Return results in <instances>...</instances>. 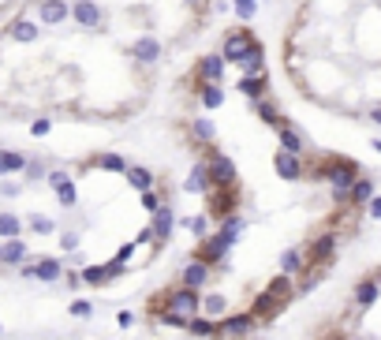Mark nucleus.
<instances>
[{"instance_id":"5701e85b","label":"nucleus","mask_w":381,"mask_h":340,"mask_svg":"<svg viewBox=\"0 0 381 340\" xmlns=\"http://www.w3.org/2000/svg\"><path fill=\"white\" fill-rule=\"evenodd\" d=\"M378 296H381V284H378V277H366V281H359V284H355L351 307H355V310H362V307H374Z\"/></svg>"},{"instance_id":"f257e3e1","label":"nucleus","mask_w":381,"mask_h":340,"mask_svg":"<svg viewBox=\"0 0 381 340\" xmlns=\"http://www.w3.org/2000/svg\"><path fill=\"white\" fill-rule=\"evenodd\" d=\"M295 296H299V292H295V277H288V273H277V277L266 284L262 296H254V303H250V314L258 318V325H266V321H273Z\"/></svg>"},{"instance_id":"864d4df0","label":"nucleus","mask_w":381,"mask_h":340,"mask_svg":"<svg viewBox=\"0 0 381 340\" xmlns=\"http://www.w3.org/2000/svg\"><path fill=\"white\" fill-rule=\"evenodd\" d=\"M366 116H370V120H374V124L381 127V105H374V108H370V113H366Z\"/></svg>"},{"instance_id":"ddd939ff","label":"nucleus","mask_w":381,"mask_h":340,"mask_svg":"<svg viewBox=\"0 0 381 340\" xmlns=\"http://www.w3.org/2000/svg\"><path fill=\"white\" fill-rule=\"evenodd\" d=\"M19 273H23V277H30V281L53 284V281L64 277V262L60 258H38V262H30V265H19Z\"/></svg>"},{"instance_id":"8fccbe9b","label":"nucleus","mask_w":381,"mask_h":340,"mask_svg":"<svg viewBox=\"0 0 381 340\" xmlns=\"http://www.w3.org/2000/svg\"><path fill=\"white\" fill-rule=\"evenodd\" d=\"M366 209H370V217H374V220H381V195L370 198V202H366Z\"/></svg>"},{"instance_id":"4d7b16f0","label":"nucleus","mask_w":381,"mask_h":340,"mask_svg":"<svg viewBox=\"0 0 381 340\" xmlns=\"http://www.w3.org/2000/svg\"><path fill=\"white\" fill-rule=\"evenodd\" d=\"M344 340H359V337H344Z\"/></svg>"},{"instance_id":"de8ad7c7","label":"nucleus","mask_w":381,"mask_h":340,"mask_svg":"<svg viewBox=\"0 0 381 340\" xmlns=\"http://www.w3.org/2000/svg\"><path fill=\"white\" fill-rule=\"evenodd\" d=\"M0 195H4V198H15V195H19V183H15V180H0Z\"/></svg>"},{"instance_id":"f8f14e48","label":"nucleus","mask_w":381,"mask_h":340,"mask_svg":"<svg viewBox=\"0 0 381 340\" xmlns=\"http://www.w3.org/2000/svg\"><path fill=\"white\" fill-rule=\"evenodd\" d=\"M273 169L281 180H303L306 176V161L303 153H292V150H277L273 153Z\"/></svg>"},{"instance_id":"423d86ee","label":"nucleus","mask_w":381,"mask_h":340,"mask_svg":"<svg viewBox=\"0 0 381 340\" xmlns=\"http://www.w3.org/2000/svg\"><path fill=\"white\" fill-rule=\"evenodd\" d=\"M337 240H340V232H333V228L310 236V243H306V265H333V258H337Z\"/></svg>"},{"instance_id":"2f4dec72","label":"nucleus","mask_w":381,"mask_h":340,"mask_svg":"<svg viewBox=\"0 0 381 340\" xmlns=\"http://www.w3.org/2000/svg\"><path fill=\"white\" fill-rule=\"evenodd\" d=\"M187 333H191V337H217V318L194 314V318L187 321Z\"/></svg>"},{"instance_id":"39448f33","label":"nucleus","mask_w":381,"mask_h":340,"mask_svg":"<svg viewBox=\"0 0 381 340\" xmlns=\"http://www.w3.org/2000/svg\"><path fill=\"white\" fill-rule=\"evenodd\" d=\"M206 214L213 220H225L232 214H239V183H232V187H213L206 195Z\"/></svg>"},{"instance_id":"f03ea898","label":"nucleus","mask_w":381,"mask_h":340,"mask_svg":"<svg viewBox=\"0 0 381 340\" xmlns=\"http://www.w3.org/2000/svg\"><path fill=\"white\" fill-rule=\"evenodd\" d=\"M314 180H325L333 191H351L355 180L362 176V164H355L351 158H340V153H322L314 161V169H306Z\"/></svg>"},{"instance_id":"13d9d810","label":"nucleus","mask_w":381,"mask_h":340,"mask_svg":"<svg viewBox=\"0 0 381 340\" xmlns=\"http://www.w3.org/2000/svg\"><path fill=\"white\" fill-rule=\"evenodd\" d=\"M0 333H4V325H0Z\"/></svg>"},{"instance_id":"2eb2a0df","label":"nucleus","mask_w":381,"mask_h":340,"mask_svg":"<svg viewBox=\"0 0 381 340\" xmlns=\"http://www.w3.org/2000/svg\"><path fill=\"white\" fill-rule=\"evenodd\" d=\"M38 23L41 26H60V23H68L71 19V4L68 0H38Z\"/></svg>"},{"instance_id":"09e8293b","label":"nucleus","mask_w":381,"mask_h":340,"mask_svg":"<svg viewBox=\"0 0 381 340\" xmlns=\"http://www.w3.org/2000/svg\"><path fill=\"white\" fill-rule=\"evenodd\" d=\"M45 180H49V187H60L64 180H71V172H64V169H53L49 176H45Z\"/></svg>"},{"instance_id":"9d476101","label":"nucleus","mask_w":381,"mask_h":340,"mask_svg":"<svg viewBox=\"0 0 381 340\" xmlns=\"http://www.w3.org/2000/svg\"><path fill=\"white\" fill-rule=\"evenodd\" d=\"M127 57L138 60V64H146V68H154L157 60L165 57V45L154 38V34H142L138 41H131V49H127Z\"/></svg>"},{"instance_id":"c03bdc74","label":"nucleus","mask_w":381,"mask_h":340,"mask_svg":"<svg viewBox=\"0 0 381 340\" xmlns=\"http://www.w3.org/2000/svg\"><path fill=\"white\" fill-rule=\"evenodd\" d=\"M49 131H53V120H49V116H41V120L30 124V135H34V139H45Z\"/></svg>"},{"instance_id":"20e7f679","label":"nucleus","mask_w":381,"mask_h":340,"mask_svg":"<svg viewBox=\"0 0 381 340\" xmlns=\"http://www.w3.org/2000/svg\"><path fill=\"white\" fill-rule=\"evenodd\" d=\"M154 303H157V307H172V310H180V314H187V318L202 314V292L187 288V284H180V281H176L172 288H165Z\"/></svg>"},{"instance_id":"7ed1b4c3","label":"nucleus","mask_w":381,"mask_h":340,"mask_svg":"<svg viewBox=\"0 0 381 340\" xmlns=\"http://www.w3.org/2000/svg\"><path fill=\"white\" fill-rule=\"evenodd\" d=\"M258 45H262V41L254 38V30H250V26H232V30H225V38H221V57L239 68V64H243L250 53L258 49Z\"/></svg>"},{"instance_id":"ea45409f","label":"nucleus","mask_w":381,"mask_h":340,"mask_svg":"<svg viewBox=\"0 0 381 340\" xmlns=\"http://www.w3.org/2000/svg\"><path fill=\"white\" fill-rule=\"evenodd\" d=\"M258 4H262V0H232V12H236V19L250 23L258 15Z\"/></svg>"},{"instance_id":"473e14b6","label":"nucleus","mask_w":381,"mask_h":340,"mask_svg":"<svg viewBox=\"0 0 381 340\" xmlns=\"http://www.w3.org/2000/svg\"><path fill=\"white\" fill-rule=\"evenodd\" d=\"M239 71H243V75H269V68H266V49H262V45H258V49L250 53L243 64H239Z\"/></svg>"},{"instance_id":"6e6552de","label":"nucleus","mask_w":381,"mask_h":340,"mask_svg":"<svg viewBox=\"0 0 381 340\" xmlns=\"http://www.w3.org/2000/svg\"><path fill=\"white\" fill-rule=\"evenodd\" d=\"M258 318L250 314V310H239V314H225L217 318V340H243L254 333Z\"/></svg>"},{"instance_id":"58836bf2","label":"nucleus","mask_w":381,"mask_h":340,"mask_svg":"<svg viewBox=\"0 0 381 340\" xmlns=\"http://www.w3.org/2000/svg\"><path fill=\"white\" fill-rule=\"evenodd\" d=\"M202 314L225 318V314H228V299H225V296H206V299H202Z\"/></svg>"},{"instance_id":"72a5a7b5","label":"nucleus","mask_w":381,"mask_h":340,"mask_svg":"<svg viewBox=\"0 0 381 340\" xmlns=\"http://www.w3.org/2000/svg\"><path fill=\"white\" fill-rule=\"evenodd\" d=\"M370 198H374V180L362 172V176L355 180V187H351V206H366Z\"/></svg>"},{"instance_id":"cd10ccee","label":"nucleus","mask_w":381,"mask_h":340,"mask_svg":"<svg viewBox=\"0 0 381 340\" xmlns=\"http://www.w3.org/2000/svg\"><path fill=\"white\" fill-rule=\"evenodd\" d=\"M243 228H247V220L239 217V214H232V217H225V220H221L217 236H221L225 243H232V247H236V243H239V236H243Z\"/></svg>"},{"instance_id":"9b49d317","label":"nucleus","mask_w":381,"mask_h":340,"mask_svg":"<svg viewBox=\"0 0 381 340\" xmlns=\"http://www.w3.org/2000/svg\"><path fill=\"white\" fill-rule=\"evenodd\" d=\"M225 71H228V60L221 57V49L198 57V64H194V79H202V82H225Z\"/></svg>"},{"instance_id":"4be33fe9","label":"nucleus","mask_w":381,"mask_h":340,"mask_svg":"<svg viewBox=\"0 0 381 340\" xmlns=\"http://www.w3.org/2000/svg\"><path fill=\"white\" fill-rule=\"evenodd\" d=\"M38 34H41V23L26 19V15H19V19H12V26H8V38H12V41H19V45L38 41Z\"/></svg>"},{"instance_id":"bb28decb","label":"nucleus","mask_w":381,"mask_h":340,"mask_svg":"<svg viewBox=\"0 0 381 340\" xmlns=\"http://www.w3.org/2000/svg\"><path fill=\"white\" fill-rule=\"evenodd\" d=\"M124 180L131 183V187L138 191V195H142V191H150L154 183H157V172H150L146 164H131V169L124 172Z\"/></svg>"},{"instance_id":"aec40b11","label":"nucleus","mask_w":381,"mask_h":340,"mask_svg":"<svg viewBox=\"0 0 381 340\" xmlns=\"http://www.w3.org/2000/svg\"><path fill=\"white\" fill-rule=\"evenodd\" d=\"M26 262V243L23 236H15V240H0V265H8V270H19Z\"/></svg>"},{"instance_id":"f3484780","label":"nucleus","mask_w":381,"mask_h":340,"mask_svg":"<svg viewBox=\"0 0 381 340\" xmlns=\"http://www.w3.org/2000/svg\"><path fill=\"white\" fill-rule=\"evenodd\" d=\"M183 191H187V195H210V191H213V172H210V161L206 158L194 161L191 176L183 180Z\"/></svg>"},{"instance_id":"6ab92c4d","label":"nucleus","mask_w":381,"mask_h":340,"mask_svg":"<svg viewBox=\"0 0 381 340\" xmlns=\"http://www.w3.org/2000/svg\"><path fill=\"white\" fill-rule=\"evenodd\" d=\"M172 228H176V209L169 206V202H165L157 214H150V232H154L157 243H165V240L172 236Z\"/></svg>"},{"instance_id":"49530a36","label":"nucleus","mask_w":381,"mask_h":340,"mask_svg":"<svg viewBox=\"0 0 381 340\" xmlns=\"http://www.w3.org/2000/svg\"><path fill=\"white\" fill-rule=\"evenodd\" d=\"M79 243H82L79 232H60V247H64V251H79Z\"/></svg>"},{"instance_id":"a19ab883","label":"nucleus","mask_w":381,"mask_h":340,"mask_svg":"<svg viewBox=\"0 0 381 340\" xmlns=\"http://www.w3.org/2000/svg\"><path fill=\"white\" fill-rule=\"evenodd\" d=\"M210 220H213L210 214H198V217L187 220V228H191L194 236H198V240H206V236H210Z\"/></svg>"},{"instance_id":"c756f323","label":"nucleus","mask_w":381,"mask_h":340,"mask_svg":"<svg viewBox=\"0 0 381 340\" xmlns=\"http://www.w3.org/2000/svg\"><path fill=\"white\" fill-rule=\"evenodd\" d=\"M109 281H116L113 270H109V262H105V265H82V284L101 288V284H109Z\"/></svg>"},{"instance_id":"e433bc0d","label":"nucleus","mask_w":381,"mask_h":340,"mask_svg":"<svg viewBox=\"0 0 381 340\" xmlns=\"http://www.w3.org/2000/svg\"><path fill=\"white\" fill-rule=\"evenodd\" d=\"M90 164H97V169H105V172H127L131 169L120 153H97V158H90Z\"/></svg>"},{"instance_id":"7c9ffc66","label":"nucleus","mask_w":381,"mask_h":340,"mask_svg":"<svg viewBox=\"0 0 381 340\" xmlns=\"http://www.w3.org/2000/svg\"><path fill=\"white\" fill-rule=\"evenodd\" d=\"M12 172H26V158L19 150H0V180L12 176Z\"/></svg>"},{"instance_id":"603ef678","label":"nucleus","mask_w":381,"mask_h":340,"mask_svg":"<svg viewBox=\"0 0 381 340\" xmlns=\"http://www.w3.org/2000/svg\"><path fill=\"white\" fill-rule=\"evenodd\" d=\"M116 321L127 329V325H135V314H131V310H120V318H116Z\"/></svg>"},{"instance_id":"5fc2aeb1","label":"nucleus","mask_w":381,"mask_h":340,"mask_svg":"<svg viewBox=\"0 0 381 340\" xmlns=\"http://www.w3.org/2000/svg\"><path fill=\"white\" fill-rule=\"evenodd\" d=\"M374 277H378V284H381V270H378V273H374Z\"/></svg>"},{"instance_id":"3c124183","label":"nucleus","mask_w":381,"mask_h":340,"mask_svg":"<svg viewBox=\"0 0 381 340\" xmlns=\"http://www.w3.org/2000/svg\"><path fill=\"white\" fill-rule=\"evenodd\" d=\"M64 281H68V288H82V273H75V270L64 273Z\"/></svg>"},{"instance_id":"4c0bfd02","label":"nucleus","mask_w":381,"mask_h":340,"mask_svg":"<svg viewBox=\"0 0 381 340\" xmlns=\"http://www.w3.org/2000/svg\"><path fill=\"white\" fill-rule=\"evenodd\" d=\"M26 228L38 232V236H49V232H57V220L45 217V214H30V217H26Z\"/></svg>"},{"instance_id":"37998d69","label":"nucleus","mask_w":381,"mask_h":340,"mask_svg":"<svg viewBox=\"0 0 381 340\" xmlns=\"http://www.w3.org/2000/svg\"><path fill=\"white\" fill-rule=\"evenodd\" d=\"M41 176H49V172H45V164L38 158H26V180H41Z\"/></svg>"},{"instance_id":"a18cd8bd","label":"nucleus","mask_w":381,"mask_h":340,"mask_svg":"<svg viewBox=\"0 0 381 340\" xmlns=\"http://www.w3.org/2000/svg\"><path fill=\"white\" fill-rule=\"evenodd\" d=\"M71 314H75V318H90V314H94V303H90V299H75V303H71Z\"/></svg>"},{"instance_id":"f704fd0d","label":"nucleus","mask_w":381,"mask_h":340,"mask_svg":"<svg viewBox=\"0 0 381 340\" xmlns=\"http://www.w3.org/2000/svg\"><path fill=\"white\" fill-rule=\"evenodd\" d=\"M23 217H15V214H0V240H15V236H23Z\"/></svg>"},{"instance_id":"a878e982","label":"nucleus","mask_w":381,"mask_h":340,"mask_svg":"<svg viewBox=\"0 0 381 340\" xmlns=\"http://www.w3.org/2000/svg\"><path fill=\"white\" fill-rule=\"evenodd\" d=\"M213 139H217V127H213V120H206V116H194V120H191V142L206 150Z\"/></svg>"},{"instance_id":"79ce46f5","label":"nucleus","mask_w":381,"mask_h":340,"mask_svg":"<svg viewBox=\"0 0 381 340\" xmlns=\"http://www.w3.org/2000/svg\"><path fill=\"white\" fill-rule=\"evenodd\" d=\"M138 198H142V209H146V214H157V209L165 206V195H157L154 187H150V191H142Z\"/></svg>"},{"instance_id":"b1692460","label":"nucleus","mask_w":381,"mask_h":340,"mask_svg":"<svg viewBox=\"0 0 381 340\" xmlns=\"http://www.w3.org/2000/svg\"><path fill=\"white\" fill-rule=\"evenodd\" d=\"M277 142H281V150H292V153H306V139L303 131L288 120L284 127H277Z\"/></svg>"},{"instance_id":"c85d7f7f","label":"nucleus","mask_w":381,"mask_h":340,"mask_svg":"<svg viewBox=\"0 0 381 340\" xmlns=\"http://www.w3.org/2000/svg\"><path fill=\"white\" fill-rule=\"evenodd\" d=\"M306 270V251H284L281 254V273H288V277H299V273Z\"/></svg>"},{"instance_id":"c9c22d12","label":"nucleus","mask_w":381,"mask_h":340,"mask_svg":"<svg viewBox=\"0 0 381 340\" xmlns=\"http://www.w3.org/2000/svg\"><path fill=\"white\" fill-rule=\"evenodd\" d=\"M53 191H57V202H60L64 209H75V206H79V187H75V180H64L60 187H53Z\"/></svg>"},{"instance_id":"a211bd4d","label":"nucleus","mask_w":381,"mask_h":340,"mask_svg":"<svg viewBox=\"0 0 381 340\" xmlns=\"http://www.w3.org/2000/svg\"><path fill=\"white\" fill-rule=\"evenodd\" d=\"M191 86H194V94H198V105L202 108H221V105H225V82H202V79H194L191 82Z\"/></svg>"},{"instance_id":"dca6fc26","label":"nucleus","mask_w":381,"mask_h":340,"mask_svg":"<svg viewBox=\"0 0 381 340\" xmlns=\"http://www.w3.org/2000/svg\"><path fill=\"white\" fill-rule=\"evenodd\" d=\"M210 273H213V265H210V262H202L198 254H194V258L180 270V277H176V281L187 284V288H198V292H202V288L210 284Z\"/></svg>"},{"instance_id":"412c9836","label":"nucleus","mask_w":381,"mask_h":340,"mask_svg":"<svg viewBox=\"0 0 381 340\" xmlns=\"http://www.w3.org/2000/svg\"><path fill=\"white\" fill-rule=\"evenodd\" d=\"M236 90L250 101V105H254V101L269 97V75H243V79L236 82Z\"/></svg>"},{"instance_id":"4468645a","label":"nucleus","mask_w":381,"mask_h":340,"mask_svg":"<svg viewBox=\"0 0 381 340\" xmlns=\"http://www.w3.org/2000/svg\"><path fill=\"white\" fill-rule=\"evenodd\" d=\"M194 254H198L202 262H210V265H225L228 254H232V243H225L217 232H210L206 240L198 243V251H194Z\"/></svg>"},{"instance_id":"1a4fd4ad","label":"nucleus","mask_w":381,"mask_h":340,"mask_svg":"<svg viewBox=\"0 0 381 340\" xmlns=\"http://www.w3.org/2000/svg\"><path fill=\"white\" fill-rule=\"evenodd\" d=\"M71 19L86 30H101L105 26V8L97 0H71Z\"/></svg>"},{"instance_id":"393cba45","label":"nucleus","mask_w":381,"mask_h":340,"mask_svg":"<svg viewBox=\"0 0 381 340\" xmlns=\"http://www.w3.org/2000/svg\"><path fill=\"white\" fill-rule=\"evenodd\" d=\"M254 113H258V120H262V124H269L273 131H277V127H284V124H288V116L281 113V108H277V101H273V97L254 101Z\"/></svg>"},{"instance_id":"6e6d98bb","label":"nucleus","mask_w":381,"mask_h":340,"mask_svg":"<svg viewBox=\"0 0 381 340\" xmlns=\"http://www.w3.org/2000/svg\"><path fill=\"white\" fill-rule=\"evenodd\" d=\"M325 340H344V337H325Z\"/></svg>"},{"instance_id":"0eeeda50","label":"nucleus","mask_w":381,"mask_h":340,"mask_svg":"<svg viewBox=\"0 0 381 340\" xmlns=\"http://www.w3.org/2000/svg\"><path fill=\"white\" fill-rule=\"evenodd\" d=\"M202 158L210 161V172H213V187H232V183H239L236 161H232L228 153H221V150H213V146H206V150H202Z\"/></svg>"}]
</instances>
